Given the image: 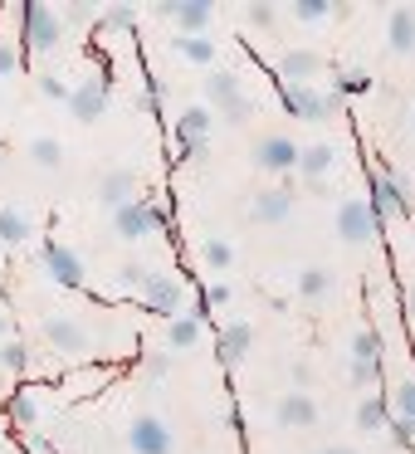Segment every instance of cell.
I'll return each instance as SVG.
<instances>
[{
	"mask_svg": "<svg viewBox=\"0 0 415 454\" xmlns=\"http://www.w3.org/2000/svg\"><path fill=\"white\" fill-rule=\"evenodd\" d=\"M366 206H372V215L381 220H415V196H411V181L401 176V171L381 167L376 161L372 171H366Z\"/></svg>",
	"mask_w": 415,
	"mask_h": 454,
	"instance_id": "obj_1",
	"label": "cell"
},
{
	"mask_svg": "<svg viewBox=\"0 0 415 454\" xmlns=\"http://www.w3.org/2000/svg\"><path fill=\"white\" fill-rule=\"evenodd\" d=\"M200 93H206V108L215 113L220 108V122H249V98H245V89H239V74L235 69H210L206 74V83H200Z\"/></svg>",
	"mask_w": 415,
	"mask_h": 454,
	"instance_id": "obj_2",
	"label": "cell"
},
{
	"mask_svg": "<svg viewBox=\"0 0 415 454\" xmlns=\"http://www.w3.org/2000/svg\"><path fill=\"white\" fill-rule=\"evenodd\" d=\"M20 35H25V50L50 54V50H59V40H64V15L54 11V5L30 0V5H20Z\"/></svg>",
	"mask_w": 415,
	"mask_h": 454,
	"instance_id": "obj_3",
	"label": "cell"
},
{
	"mask_svg": "<svg viewBox=\"0 0 415 454\" xmlns=\"http://www.w3.org/2000/svg\"><path fill=\"white\" fill-rule=\"evenodd\" d=\"M108 103H113V79L103 69H89V74H83V83H74L69 113L79 122H98L103 113H108Z\"/></svg>",
	"mask_w": 415,
	"mask_h": 454,
	"instance_id": "obj_4",
	"label": "cell"
},
{
	"mask_svg": "<svg viewBox=\"0 0 415 454\" xmlns=\"http://www.w3.org/2000/svg\"><path fill=\"white\" fill-rule=\"evenodd\" d=\"M210 132H215V113L206 108V103H196V108H181L176 118V132H171V142H176V157H200L210 142Z\"/></svg>",
	"mask_w": 415,
	"mask_h": 454,
	"instance_id": "obj_5",
	"label": "cell"
},
{
	"mask_svg": "<svg viewBox=\"0 0 415 454\" xmlns=\"http://www.w3.org/2000/svg\"><path fill=\"white\" fill-rule=\"evenodd\" d=\"M113 230H118V239L157 235V230H167V210H161L157 200H132V206L113 210Z\"/></svg>",
	"mask_w": 415,
	"mask_h": 454,
	"instance_id": "obj_6",
	"label": "cell"
},
{
	"mask_svg": "<svg viewBox=\"0 0 415 454\" xmlns=\"http://www.w3.org/2000/svg\"><path fill=\"white\" fill-rule=\"evenodd\" d=\"M278 98H284V108L298 122H327L333 113H342V98L323 89H278Z\"/></svg>",
	"mask_w": 415,
	"mask_h": 454,
	"instance_id": "obj_7",
	"label": "cell"
},
{
	"mask_svg": "<svg viewBox=\"0 0 415 454\" xmlns=\"http://www.w3.org/2000/svg\"><path fill=\"white\" fill-rule=\"evenodd\" d=\"M142 308L147 313H161V317H181L186 313V284L176 274H152L142 284Z\"/></svg>",
	"mask_w": 415,
	"mask_h": 454,
	"instance_id": "obj_8",
	"label": "cell"
},
{
	"mask_svg": "<svg viewBox=\"0 0 415 454\" xmlns=\"http://www.w3.org/2000/svg\"><path fill=\"white\" fill-rule=\"evenodd\" d=\"M157 15H167V20H176L181 40H196V35L210 30V20H215V5L210 0H161V5H152Z\"/></svg>",
	"mask_w": 415,
	"mask_h": 454,
	"instance_id": "obj_9",
	"label": "cell"
},
{
	"mask_svg": "<svg viewBox=\"0 0 415 454\" xmlns=\"http://www.w3.org/2000/svg\"><path fill=\"white\" fill-rule=\"evenodd\" d=\"M40 333H44V342H50L59 356H83V352L93 347L89 327H83L79 317H64V313L44 317V323H40Z\"/></svg>",
	"mask_w": 415,
	"mask_h": 454,
	"instance_id": "obj_10",
	"label": "cell"
},
{
	"mask_svg": "<svg viewBox=\"0 0 415 454\" xmlns=\"http://www.w3.org/2000/svg\"><path fill=\"white\" fill-rule=\"evenodd\" d=\"M40 259H44V269H50V278L59 288H83V259H79L74 245H64V239H44Z\"/></svg>",
	"mask_w": 415,
	"mask_h": 454,
	"instance_id": "obj_11",
	"label": "cell"
},
{
	"mask_svg": "<svg viewBox=\"0 0 415 454\" xmlns=\"http://www.w3.org/2000/svg\"><path fill=\"white\" fill-rule=\"evenodd\" d=\"M376 230H381V220L372 215L366 200H342V206H337V239H342V245H366Z\"/></svg>",
	"mask_w": 415,
	"mask_h": 454,
	"instance_id": "obj_12",
	"label": "cell"
},
{
	"mask_svg": "<svg viewBox=\"0 0 415 454\" xmlns=\"http://www.w3.org/2000/svg\"><path fill=\"white\" fill-rule=\"evenodd\" d=\"M128 444L132 454H171V430L161 415H137L128 425Z\"/></svg>",
	"mask_w": 415,
	"mask_h": 454,
	"instance_id": "obj_13",
	"label": "cell"
},
{
	"mask_svg": "<svg viewBox=\"0 0 415 454\" xmlns=\"http://www.w3.org/2000/svg\"><path fill=\"white\" fill-rule=\"evenodd\" d=\"M298 157H303V147H298L294 137H259L254 142V167L259 171H298Z\"/></svg>",
	"mask_w": 415,
	"mask_h": 454,
	"instance_id": "obj_14",
	"label": "cell"
},
{
	"mask_svg": "<svg viewBox=\"0 0 415 454\" xmlns=\"http://www.w3.org/2000/svg\"><path fill=\"white\" fill-rule=\"evenodd\" d=\"M317 74H323V59H317L313 50H284L278 54V79H284V89H308Z\"/></svg>",
	"mask_w": 415,
	"mask_h": 454,
	"instance_id": "obj_15",
	"label": "cell"
},
{
	"mask_svg": "<svg viewBox=\"0 0 415 454\" xmlns=\"http://www.w3.org/2000/svg\"><path fill=\"white\" fill-rule=\"evenodd\" d=\"M132 200H137V171H132V167L103 171V176H98V206L122 210V206H132Z\"/></svg>",
	"mask_w": 415,
	"mask_h": 454,
	"instance_id": "obj_16",
	"label": "cell"
},
{
	"mask_svg": "<svg viewBox=\"0 0 415 454\" xmlns=\"http://www.w3.org/2000/svg\"><path fill=\"white\" fill-rule=\"evenodd\" d=\"M274 415H278V425H288V430H308V425L317 420V401L308 391H288L284 401L274 405Z\"/></svg>",
	"mask_w": 415,
	"mask_h": 454,
	"instance_id": "obj_17",
	"label": "cell"
},
{
	"mask_svg": "<svg viewBox=\"0 0 415 454\" xmlns=\"http://www.w3.org/2000/svg\"><path fill=\"white\" fill-rule=\"evenodd\" d=\"M288 210H294V191L274 186V191H259L249 215H254V225H278V220H288Z\"/></svg>",
	"mask_w": 415,
	"mask_h": 454,
	"instance_id": "obj_18",
	"label": "cell"
},
{
	"mask_svg": "<svg viewBox=\"0 0 415 454\" xmlns=\"http://www.w3.org/2000/svg\"><path fill=\"white\" fill-rule=\"evenodd\" d=\"M249 347H254V327H249V323H225V327H220L215 352H220V362H225V366L245 362V356H249Z\"/></svg>",
	"mask_w": 415,
	"mask_h": 454,
	"instance_id": "obj_19",
	"label": "cell"
},
{
	"mask_svg": "<svg viewBox=\"0 0 415 454\" xmlns=\"http://www.w3.org/2000/svg\"><path fill=\"white\" fill-rule=\"evenodd\" d=\"M35 239V215L25 206H0V245H30Z\"/></svg>",
	"mask_w": 415,
	"mask_h": 454,
	"instance_id": "obj_20",
	"label": "cell"
},
{
	"mask_svg": "<svg viewBox=\"0 0 415 454\" xmlns=\"http://www.w3.org/2000/svg\"><path fill=\"white\" fill-rule=\"evenodd\" d=\"M386 40L395 54H415V5H395L386 20Z\"/></svg>",
	"mask_w": 415,
	"mask_h": 454,
	"instance_id": "obj_21",
	"label": "cell"
},
{
	"mask_svg": "<svg viewBox=\"0 0 415 454\" xmlns=\"http://www.w3.org/2000/svg\"><path fill=\"white\" fill-rule=\"evenodd\" d=\"M333 167H337V147H333V142H313V147H303V157H298V171L308 176V186L323 181Z\"/></svg>",
	"mask_w": 415,
	"mask_h": 454,
	"instance_id": "obj_22",
	"label": "cell"
},
{
	"mask_svg": "<svg viewBox=\"0 0 415 454\" xmlns=\"http://www.w3.org/2000/svg\"><path fill=\"white\" fill-rule=\"evenodd\" d=\"M200 323H206L200 313L171 317V323H167V347H171V352H186V347H196V342H200Z\"/></svg>",
	"mask_w": 415,
	"mask_h": 454,
	"instance_id": "obj_23",
	"label": "cell"
},
{
	"mask_svg": "<svg viewBox=\"0 0 415 454\" xmlns=\"http://www.w3.org/2000/svg\"><path fill=\"white\" fill-rule=\"evenodd\" d=\"M372 89V74L356 69V64H337L333 69V93L337 98H352V93H366Z\"/></svg>",
	"mask_w": 415,
	"mask_h": 454,
	"instance_id": "obj_24",
	"label": "cell"
},
{
	"mask_svg": "<svg viewBox=\"0 0 415 454\" xmlns=\"http://www.w3.org/2000/svg\"><path fill=\"white\" fill-rule=\"evenodd\" d=\"M200 264H206L210 274H225V269L235 264V245H230V239H220V235H210L206 245H200Z\"/></svg>",
	"mask_w": 415,
	"mask_h": 454,
	"instance_id": "obj_25",
	"label": "cell"
},
{
	"mask_svg": "<svg viewBox=\"0 0 415 454\" xmlns=\"http://www.w3.org/2000/svg\"><path fill=\"white\" fill-rule=\"evenodd\" d=\"M137 25V5H103L98 15V35H122Z\"/></svg>",
	"mask_w": 415,
	"mask_h": 454,
	"instance_id": "obj_26",
	"label": "cell"
},
{
	"mask_svg": "<svg viewBox=\"0 0 415 454\" xmlns=\"http://www.w3.org/2000/svg\"><path fill=\"white\" fill-rule=\"evenodd\" d=\"M381 352H386V337L376 333V327L352 333V362H381Z\"/></svg>",
	"mask_w": 415,
	"mask_h": 454,
	"instance_id": "obj_27",
	"label": "cell"
},
{
	"mask_svg": "<svg viewBox=\"0 0 415 454\" xmlns=\"http://www.w3.org/2000/svg\"><path fill=\"white\" fill-rule=\"evenodd\" d=\"M356 425H362V430H386V425H391V405H386L381 395H366V401L356 405Z\"/></svg>",
	"mask_w": 415,
	"mask_h": 454,
	"instance_id": "obj_28",
	"label": "cell"
},
{
	"mask_svg": "<svg viewBox=\"0 0 415 454\" xmlns=\"http://www.w3.org/2000/svg\"><path fill=\"white\" fill-rule=\"evenodd\" d=\"M230 298H235V288H230L225 278H215V284H206V294H200V303L191 308V313L210 317V313H220V308H230Z\"/></svg>",
	"mask_w": 415,
	"mask_h": 454,
	"instance_id": "obj_29",
	"label": "cell"
},
{
	"mask_svg": "<svg viewBox=\"0 0 415 454\" xmlns=\"http://www.w3.org/2000/svg\"><path fill=\"white\" fill-rule=\"evenodd\" d=\"M288 15H294L298 25H317V20H327V15H337V5L333 0H294Z\"/></svg>",
	"mask_w": 415,
	"mask_h": 454,
	"instance_id": "obj_30",
	"label": "cell"
},
{
	"mask_svg": "<svg viewBox=\"0 0 415 454\" xmlns=\"http://www.w3.org/2000/svg\"><path fill=\"white\" fill-rule=\"evenodd\" d=\"M176 50H181V59H191V64H206V69H215V44H210L206 35H196V40H181V35H176Z\"/></svg>",
	"mask_w": 415,
	"mask_h": 454,
	"instance_id": "obj_31",
	"label": "cell"
},
{
	"mask_svg": "<svg viewBox=\"0 0 415 454\" xmlns=\"http://www.w3.org/2000/svg\"><path fill=\"white\" fill-rule=\"evenodd\" d=\"M327 288H333V274H327V269H303V274H298V298H308V303H313V298H327Z\"/></svg>",
	"mask_w": 415,
	"mask_h": 454,
	"instance_id": "obj_32",
	"label": "cell"
},
{
	"mask_svg": "<svg viewBox=\"0 0 415 454\" xmlns=\"http://www.w3.org/2000/svg\"><path fill=\"white\" fill-rule=\"evenodd\" d=\"M30 161H35V167H44V171H54V167H64V147L54 137H35L30 142Z\"/></svg>",
	"mask_w": 415,
	"mask_h": 454,
	"instance_id": "obj_33",
	"label": "cell"
},
{
	"mask_svg": "<svg viewBox=\"0 0 415 454\" xmlns=\"http://www.w3.org/2000/svg\"><path fill=\"white\" fill-rule=\"evenodd\" d=\"M391 405H395V415H401V420L415 425V376H401V381H395Z\"/></svg>",
	"mask_w": 415,
	"mask_h": 454,
	"instance_id": "obj_34",
	"label": "cell"
},
{
	"mask_svg": "<svg viewBox=\"0 0 415 454\" xmlns=\"http://www.w3.org/2000/svg\"><path fill=\"white\" fill-rule=\"evenodd\" d=\"M0 366H5V372H25V366H30V347H25L20 337H5V342H0Z\"/></svg>",
	"mask_w": 415,
	"mask_h": 454,
	"instance_id": "obj_35",
	"label": "cell"
},
{
	"mask_svg": "<svg viewBox=\"0 0 415 454\" xmlns=\"http://www.w3.org/2000/svg\"><path fill=\"white\" fill-rule=\"evenodd\" d=\"M11 420L20 425V430H35V420H40V405H35V395H11Z\"/></svg>",
	"mask_w": 415,
	"mask_h": 454,
	"instance_id": "obj_36",
	"label": "cell"
},
{
	"mask_svg": "<svg viewBox=\"0 0 415 454\" xmlns=\"http://www.w3.org/2000/svg\"><path fill=\"white\" fill-rule=\"evenodd\" d=\"M40 98H44V103H64V108H69L74 89L59 79V74H40Z\"/></svg>",
	"mask_w": 415,
	"mask_h": 454,
	"instance_id": "obj_37",
	"label": "cell"
},
{
	"mask_svg": "<svg viewBox=\"0 0 415 454\" xmlns=\"http://www.w3.org/2000/svg\"><path fill=\"white\" fill-rule=\"evenodd\" d=\"M142 372H147V381H161V376L171 372V347H161V352H147V356H142Z\"/></svg>",
	"mask_w": 415,
	"mask_h": 454,
	"instance_id": "obj_38",
	"label": "cell"
},
{
	"mask_svg": "<svg viewBox=\"0 0 415 454\" xmlns=\"http://www.w3.org/2000/svg\"><path fill=\"white\" fill-rule=\"evenodd\" d=\"M274 11H278V5H269V0H249V5H245V20L254 25V30H269V25H274Z\"/></svg>",
	"mask_w": 415,
	"mask_h": 454,
	"instance_id": "obj_39",
	"label": "cell"
},
{
	"mask_svg": "<svg viewBox=\"0 0 415 454\" xmlns=\"http://www.w3.org/2000/svg\"><path fill=\"white\" fill-rule=\"evenodd\" d=\"M98 15L103 11H93V5H64V25H93L98 30Z\"/></svg>",
	"mask_w": 415,
	"mask_h": 454,
	"instance_id": "obj_40",
	"label": "cell"
},
{
	"mask_svg": "<svg viewBox=\"0 0 415 454\" xmlns=\"http://www.w3.org/2000/svg\"><path fill=\"white\" fill-rule=\"evenodd\" d=\"M386 434H391V444H415V425L411 420H401V415H391V425H386Z\"/></svg>",
	"mask_w": 415,
	"mask_h": 454,
	"instance_id": "obj_41",
	"label": "cell"
},
{
	"mask_svg": "<svg viewBox=\"0 0 415 454\" xmlns=\"http://www.w3.org/2000/svg\"><path fill=\"white\" fill-rule=\"evenodd\" d=\"M118 278H122V288H137V294H142V284L152 278V269H142V264H122V269H118Z\"/></svg>",
	"mask_w": 415,
	"mask_h": 454,
	"instance_id": "obj_42",
	"label": "cell"
},
{
	"mask_svg": "<svg viewBox=\"0 0 415 454\" xmlns=\"http://www.w3.org/2000/svg\"><path fill=\"white\" fill-rule=\"evenodd\" d=\"M381 362H352V386H376Z\"/></svg>",
	"mask_w": 415,
	"mask_h": 454,
	"instance_id": "obj_43",
	"label": "cell"
},
{
	"mask_svg": "<svg viewBox=\"0 0 415 454\" xmlns=\"http://www.w3.org/2000/svg\"><path fill=\"white\" fill-rule=\"evenodd\" d=\"M161 93H167V83H161V79H147V93H142V108H147V113H157V108H161Z\"/></svg>",
	"mask_w": 415,
	"mask_h": 454,
	"instance_id": "obj_44",
	"label": "cell"
},
{
	"mask_svg": "<svg viewBox=\"0 0 415 454\" xmlns=\"http://www.w3.org/2000/svg\"><path fill=\"white\" fill-rule=\"evenodd\" d=\"M15 69H20V54H15V44H0V79H11Z\"/></svg>",
	"mask_w": 415,
	"mask_h": 454,
	"instance_id": "obj_45",
	"label": "cell"
},
{
	"mask_svg": "<svg viewBox=\"0 0 415 454\" xmlns=\"http://www.w3.org/2000/svg\"><path fill=\"white\" fill-rule=\"evenodd\" d=\"M308 386H313V366L294 362V391H308Z\"/></svg>",
	"mask_w": 415,
	"mask_h": 454,
	"instance_id": "obj_46",
	"label": "cell"
},
{
	"mask_svg": "<svg viewBox=\"0 0 415 454\" xmlns=\"http://www.w3.org/2000/svg\"><path fill=\"white\" fill-rule=\"evenodd\" d=\"M98 381H108V372H93V376H79V381H69V391L79 395V391H89V386H98Z\"/></svg>",
	"mask_w": 415,
	"mask_h": 454,
	"instance_id": "obj_47",
	"label": "cell"
},
{
	"mask_svg": "<svg viewBox=\"0 0 415 454\" xmlns=\"http://www.w3.org/2000/svg\"><path fill=\"white\" fill-rule=\"evenodd\" d=\"M30 450H35V454H54V444L44 440V434H30Z\"/></svg>",
	"mask_w": 415,
	"mask_h": 454,
	"instance_id": "obj_48",
	"label": "cell"
},
{
	"mask_svg": "<svg viewBox=\"0 0 415 454\" xmlns=\"http://www.w3.org/2000/svg\"><path fill=\"white\" fill-rule=\"evenodd\" d=\"M317 454H362V450H352V444H327V450H317Z\"/></svg>",
	"mask_w": 415,
	"mask_h": 454,
	"instance_id": "obj_49",
	"label": "cell"
},
{
	"mask_svg": "<svg viewBox=\"0 0 415 454\" xmlns=\"http://www.w3.org/2000/svg\"><path fill=\"white\" fill-rule=\"evenodd\" d=\"M405 308H411V313H415V284L405 288Z\"/></svg>",
	"mask_w": 415,
	"mask_h": 454,
	"instance_id": "obj_50",
	"label": "cell"
},
{
	"mask_svg": "<svg viewBox=\"0 0 415 454\" xmlns=\"http://www.w3.org/2000/svg\"><path fill=\"white\" fill-rule=\"evenodd\" d=\"M5 333H11V323H5V313H0V342H5Z\"/></svg>",
	"mask_w": 415,
	"mask_h": 454,
	"instance_id": "obj_51",
	"label": "cell"
},
{
	"mask_svg": "<svg viewBox=\"0 0 415 454\" xmlns=\"http://www.w3.org/2000/svg\"><path fill=\"white\" fill-rule=\"evenodd\" d=\"M0 167H5V137H0Z\"/></svg>",
	"mask_w": 415,
	"mask_h": 454,
	"instance_id": "obj_52",
	"label": "cell"
},
{
	"mask_svg": "<svg viewBox=\"0 0 415 454\" xmlns=\"http://www.w3.org/2000/svg\"><path fill=\"white\" fill-rule=\"evenodd\" d=\"M0 298H5V278H0Z\"/></svg>",
	"mask_w": 415,
	"mask_h": 454,
	"instance_id": "obj_53",
	"label": "cell"
},
{
	"mask_svg": "<svg viewBox=\"0 0 415 454\" xmlns=\"http://www.w3.org/2000/svg\"><path fill=\"white\" fill-rule=\"evenodd\" d=\"M0 259H5V245H0Z\"/></svg>",
	"mask_w": 415,
	"mask_h": 454,
	"instance_id": "obj_54",
	"label": "cell"
},
{
	"mask_svg": "<svg viewBox=\"0 0 415 454\" xmlns=\"http://www.w3.org/2000/svg\"><path fill=\"white\" fill-rule=\"evenodd\" d=\"M411 122H415V113H411Z\"/></svg>",
	"mask_w": 415,
	"mask_h": 454,
	"instance_id": "obj_55",
	"label": "cell"
}]
</instances>
